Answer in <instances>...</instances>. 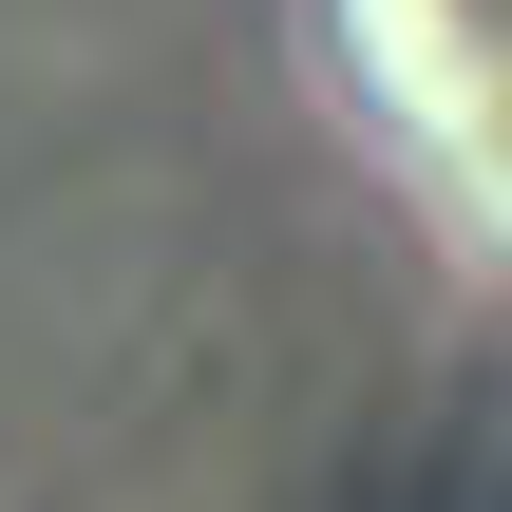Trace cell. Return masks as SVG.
I'll return each mask as SVG.
<instances>
[{
	"label": "cell",
	"mask_w": 512,
	"mask_h": 512,
	"mask_svg": "<svg viewBox=\"0 0 512 512\" xmlns=\"http://www.w3.org/2000/svg\"><path fill=\"white\" fill-rule=\"evenodd\" d=\"M418 95L475 152V190L512 209V0H418Z\"/></svg>",
	"instance_id": "cell-1"
}]
</instances>
